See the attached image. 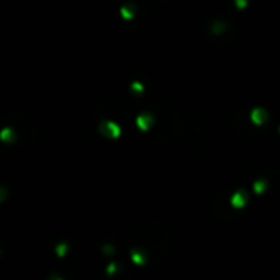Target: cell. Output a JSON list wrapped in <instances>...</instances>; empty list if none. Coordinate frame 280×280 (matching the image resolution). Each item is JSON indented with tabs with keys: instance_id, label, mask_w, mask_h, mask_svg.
<instances>
[{
	"instance_id": "1",
	"label": "cell",
	"mask_w": 280,
	"mask_h": 280,
	"mask_svg": "<svg viewBox=\"0 0 280 280\" xmlns=\"http://www.w3.org/2000/svg\"><path fill=\"white\" fill-rule=\"evenodd\" d=\"M136 236L139 237V243H141L139 251L144 254L146 259L152 257L156 252L161 257L165 254V249H167V231L161 223H144L138 230Z\"/></svg>"
}]
</instances>
